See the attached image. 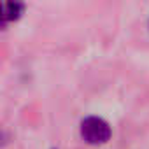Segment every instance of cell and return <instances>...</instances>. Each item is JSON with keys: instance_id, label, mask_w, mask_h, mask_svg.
I'll use <instances>...</instances> for the list:
<instances>
[{"instance_id": "1", "label": "cell", "mask_w": 149, "mask_h": 149, "mask_svg": "<svg viewBox=\"0 0 149 149\" xmlns=\"http://www.w3.org/2000/svg\"><path fill=\"white\" fill-rule=\"evenodd\" d=\"M81 137L84 139V142L91 146L105 144L111 139V126L102 118H97V116L84 118L81 123Z\"/></svg>"}, {"instance_id": "2", "label": "cell", "mask_w": 149, "mask_h": 149, "mask_svg": "<svg viewBox=\"0 0 149 149\" xmlns=\"http://www.w3.org/2000/svg\"><path fill=\"white\" fill-rule=\"evenodd\" d=\"M23 11H25V6H23L21 0H4V6H2V21H4V26L9 21L19 19V16L23 14Z\"/></svg>"}]
</instances>
